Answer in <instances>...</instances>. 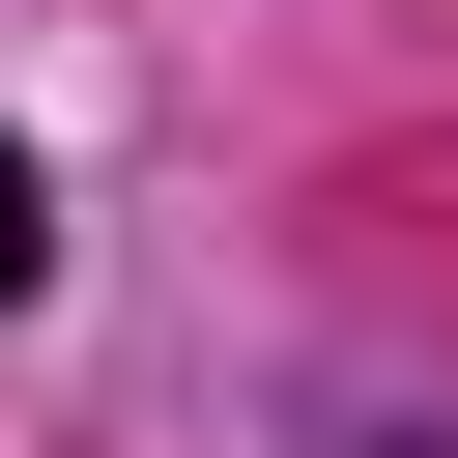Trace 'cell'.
<instances>
[{"mask_svg": "<svg viewBox=\"0 0 458 458\" xmlns=\"http://www.w3.org/2000/svg\"><path fill=\"white\" fill-rule=\"evenodd\" d=\"M29 258H57V200H29V143H0V315H29Z\"/></svg>", "mask_w": 458, "mask_h": 458, "instance_id": "6da1fadb", "label": "cell"}]
</instances>
